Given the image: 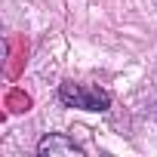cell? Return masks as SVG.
<instances>
[{
    "label": "cell",
    "mask_w": 157,
    "mask_h": 157,
    "mask_svg": "<svg viewBox=\"0 0 157 157\" xmlns=\"http://www.w3.org/2000/svg\"><path fill=\"white\" fill-rule=\"evenodd\" d=\"M59 102L68 108H77V111H108L111 108V96L90 83H62Z\"/></svg>",
    "instance_id": "6da1fadb"
},
{
    "label": "cell",
    "mask_w": 157,
    "mask_h": 157,
    "mask_svg": "<svg viewBox=\"0 0 157 157\" xmlns=\"http://www.w3.org/2000/svg\"><path fill=\"white\" fill-rule=\"evenodd\" d=\"M37 154L40 157H80L83 154V148L80 145H74V139H68V136H62V132H49V136H43L40 142H37Z\"/></svg>",
    "instance_id": "7a4b0ae2"
}]
</instances>
